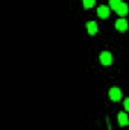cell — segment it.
<instances>
[{
  "label": "cell",
  "instance_id": "obj_9",
  "mask_svg": "<svg viewBox=\"0 0 129 130\" xmlns=\"http://www.w3.org/2000/svg\"><path fill=\"white\" fill-rule=\"evenodd\" d=\"M82 3H84V8L85 9H90V8H93L94 0H82Z\"/></svg>",
  "mask_w": 129,
  "mask_h": 130
},
{
  "label": "cell",
  "instance_id": "obj_5",
  "mask_svg": "<svg viewBox=\"0 0 129 130\" xmlns=\"http://www.w3.org/2000/svg\"><path fill=\"white\" fill-rule=\"evenodd\" d=\"M117 120H119V124H120V126H128L129 124L128 113H125V112H120L119 117H117Z\"/></svg>",
  "mask_w": 129,
  "mask_h": 130
},
{
  "label": "cell",
  "instance_id": "obj_8",
  "mask_svg": "<svg viewBox=\"0 0 129 130\" xmlns=\"http://www.w3.org/2000/svg\"><path fill=\"white\" fill-rule=\"evenodd\" d=\"M120 3H122V0H109V8L114 9V11H117V8L120 6Z\"/></svg>",
  "mask_w": 129,
  "mask_h": 130
},
{
  "label": "cell",
  "instance_id": "obj_3",
  "mask_svg": "<svg viewBox=\"0 0 129 130\" xmlns=\"http://www.w3.org/2000/svg\"><path fill=\"white\" fill-rule=\"evenodd\" d=\"M109 98H111L112 101H119V100L122 98V91H120L119 88H111V89H109Z\"/></svg>",
  "mask_w": 129,
  "mask_h": 130
},
{
  "label": "cell",
  "instance_id": "obj_1",
  "mask_svg": "<svg viewBox=\"0 0 129 130\" xmlns=\"http://www.w3.org/2000/svg\"><path fill=\"white\" fill-rule=\"evenodd\" d=\"M99 59H100L102 65H105V67L111 65V62H112V56H111V53H109V52H102Z\"/></svg>",
  "mask_w": 129,
  "mask_h": 130
},
{
  "label": "cell",
  "instance_id": "obj_4",
  "mask_svg": "<svg viewBox=\"0 0 129 130\" xmlns=\"http://www.w3.org/2000/svg\"><path fill=\"white\" fill-rule=\"evenodd\" d=\"M97 15L100 18H108L109 17V8L108 6H99L97 8Z\"/></svg>",
  "mask_w": 129,
  "mask_h": 130
},
{
  "label": "cell",
  "instance_id": "obj_6",
  "mask_svg": "<svg viewBox=\"0 0 129 130\" xmlns=\"http://www.w3.org/2000/svg\"><path fill=\"white\" fill-rule=\"evenodd\" d=\"M128 11H129V9H128V5L122 2V3H120V6L117 8V11H115V12H117V14H119L120 17H125V15L128 14Z\"/></svg>",
  "mask_w": 129,
  "mask_h": 130
},
{
  "label": "cell",
  "instance_id": "obj_10",
  "mask_svg": "<svg viewBox=\"0 0 129 130\" xmlns=\"http://www.w3.org/2000/svg\"><path fill=\"white\" fill-rule=\"evenodd\" d=\"M123 104H125V109H126V110H128V112H129V97L126 98L125 101H123Z\"/></svg>",
  "mask_w": 129,
  "mask_h": 130
},
{
  "label": "cell",
  "instance_id": "obj_7",
  "mask_svg": "<svg viewBox=\"0 0 129 130\" xmlns=\"http://www.w3.org/2000/svg\"><path fill=\"white\" fill-rule=\"evenodd\" d=\"M87 30H88L90 35L97 33V24L94 23V21H88V23H87Z\"/></svg>",
  "mask_w": 129,
  "mask_h": 130
},
{
  "label": "cell",
  "instance_id": "obj_2",
  "mask_svg": "<svg viewBox=\"0 0 129 130\" xmlns=\"http://www.w3.org/2000/svg\"><path fill=\"white\" fill-rule=\"evenodd\" d=\"M115 29H117L119 32H126V30H128V21H126L125 18L117 20V21H115Z\"/></svg>",
  "mask_w": 129,
  "mask_h": 130
}]
</instances>
